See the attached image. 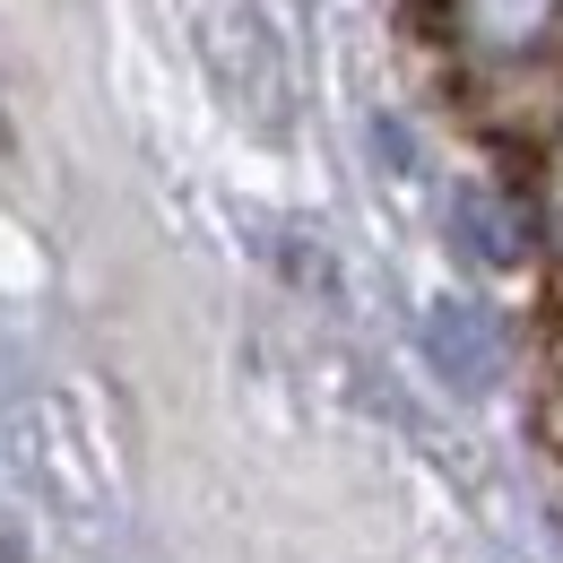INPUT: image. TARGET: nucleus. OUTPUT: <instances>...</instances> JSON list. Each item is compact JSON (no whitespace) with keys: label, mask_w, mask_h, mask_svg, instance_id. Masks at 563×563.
<instances>
[{"label":"nucleus","mask_w":563,"mask_h":563,"mask_svg":"<svg viewBox=\"0 0 563 563\" xmlns=\"http://www.w3.org/2000/svg\"><path fill=\"white\" fill-rule=\"evenodd\" d=\"M424 355H433L460 390H494V373H503V339H494V321L477 303H433V312H424Z\"/></svg>","instance_id":"obj_1"},{"label":"nucleus","mask_w":563,"mask_h":563,"mask_svg":"<svg viewBox=\"0 0 563 563\" xmlns=\"http://www.w3.org/2000/svg\"><path fill=\"white\" fill-rule=\"evenodd\" d=\"M451 217H460V234H468L477 261H520V243H529V234H520V209H503L494 191H460Z\"/></svg>","instance_id":"obj_2"}]
</instances>
